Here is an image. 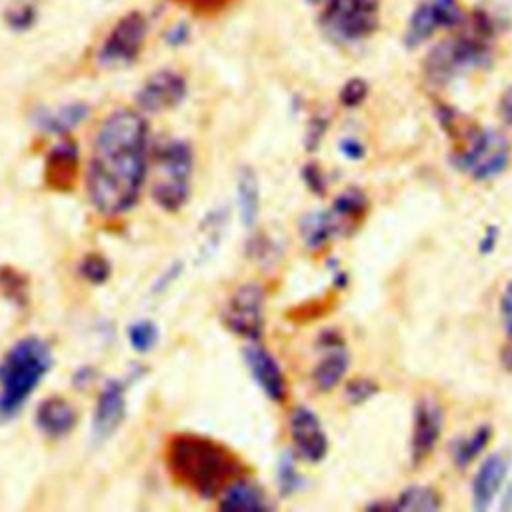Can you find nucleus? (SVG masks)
<instances>
[{"instance_id": "obj_1", "label": "nucleus", "mask_w": 512, "mask_h": 512, "mask_svg": "<svg viewBox=\"0 0 512 512\" xmlns=\"http://www.w3.org/2000/svg\"><path fill=\"white\" fill-rule=\"evenodd\" d=\"M148 170V124L136 110H116L98 128L88 166V196L104 216L134 206Z\"/></svg>"}, {"instance_id": "obj_2", "label": "nucleus", "mask_w": 512, "mask_h": 512, "mask_svg": "<svg viewBox=\"0 0 512 512\" xmlns=\"http://www.w3.org/2000/svg\"><path fill=\"white\" fill-rule=\"evenodd\" d=\"M166 460L172 476L202 498H214L242 472L240 460L230 450L194 434L174 436Z\"/></svg>"}, {"instance_id": "obj_3", "label": "nucleus", "mask_w": 512, "mask_h": 512, "mask_svg": "<svg viewBox=\"0 0 512 512\" xmlns=\"http://www.w3.org/2000/svg\"><path fill=\"white\" fill-rule=\"evenodd\" d=\"M494 32V18L488 12L476 10L468 32L450 36L430 50L424 60L426 78L438 86H444L476 68L490 64Z\"/></svg>"}, {"instance_id": "obj_4", "label": "nucleus", "mask_w": 512, "mask_h": 512, "mask_svg": "<svg viewBox=\"0 0 512 512\" xmlns=\"http://www.w3.org/2000/svg\"><path fill=\"white\" fill-rule=\"evenodd\" d=\"M52 364L50 346L36 336L18 340L0 362V418H12Z\"/></svg>"}, {"instance_id": "obj_5", "label": "nucleus", "mask_w": 512, "mask_h": 512, "mask_svg": "<svg viewBox=\"0 0 512 512\" xmlns=\"http://www.w3.org/2000/svg\"><path fill=\"white\" fill-rule=\"evenodd\" d=\"M152 198L162 210L176 212L186 204L192 176V148L184 140H170L156 150L154 156Z\"/></svg>"}, {"instance_id": "obj_6", "label": "nucleus", "mask_w": 512, "mask_h": 512, "mask_svg": "<svg viewBox=\"0 0 512 512\" xmlns=\"http://www.w3.org/2000/svg\"><path fill=\"white\" fill-rule=\"evenodd\" d=\"M378 24V0H328L320 16L322 30L342 44H354L372 36Z\"/></svg>"}, {"instance_id": "obj_7", "label": "nucleus", "mask_w": 512, "mask_h": 512, "mask_svg": "<svg viewBox=\"0 0 512 512\" xmlns=\"http://www.w3.org/2000/svg\"><path fill=\"white\" fill-rule=\"evenodd\" d=\"M510 162L508 138L496 130H474L456 164L474 180H490L504 172Z\"/></svg>"}, {"instance_id": "obj_8", "label": "nucleus", "mask_w": 512, "mask_h": 512, "mask_svg": "<svg viewBox=\"0 0 512 512\" xmlns=\"http://www.w3.org/2000/svg\"><path fill=\"white\" fill-rule=\"evenodd\" d=\"M464 24V12L458 0H420L406 24V48H418L442 28H458Z\"/></svg>"}, {"instance_id": "obj_9", "label": "nucleus", "mask_w": 512, "mask_h": 512, "mask_svg": "<svg viewBox=\"0 0 512 512\" xmlns=\"http://www.w3.org/2000/svg\"><path fill=\"white\" fill-rule=\"evenodd\" d=\"M146 30V18L140 12H128L122 16L98 50V64L104 68H116L134 62L146 40Z\"/></svg>"}, {"instance_id": "obj_10", "label": "nucleus", "mask_w": 512, "mask_h": 512, "mask_svg": "<svg viewBox=\"0 0 512 512\" xmlns=\"http://www.w3.org/2000/svg\"><path fill=\"white\" fill-rule=\"evenodd\" d=\"M262 306H264V292L258 284H244L240 286L230 302L226 304L224 310V324L228 326L230 332L258 340L264 328V316H262Z\"/></svg>"}, {"instance_id": "obj_11", "label": "nucleus", "mask_w": 512, "mask_h": 512, "mask_svg": "<svg viewBox=\"0 0 512 512\" xmlns=\"http://www.w3.org/2000/svg\"><path fill=\"white\" fill-rule=\"evenodd\" d=\"M186 98V80L174 70H158L136 94V102L144 112H164L178 106Z\"/></svg>"}, {"instance_id": "obj_12", "label": "nucleus", "mask_w": 512, "mask_h": 512, "mask_svg": "<svg viewBox=\"0 0 512 512\" xmlns=\"http://www.w3.org/2000/svg\"><path fill=\"white\" fill-rule=\"evenodd\" d=\"M288 424L298 454L308 462H320L326 456L328 440L318 416L310 408L298 406L290 412Z\"/></svg>"}, {"instance_id": "obj_13", "label": "nucleus", "mask_w": 512, "mask_h": 512, "mask_svg": "<svg viewBox=\"0 0 512 512\" xmlns=\"http://www.w3.org/2000/svg\"><path fill=\"white\" fill-rule=\"evenodd\" d=\"M244 358L248 364V370L256 384L262 388V392L272 400V402H284L286 398V378L274 360V356L258 346L250 344L244 348Z\"/></svg>"}, {"instance_id": "obj_14", "label": "nucleus", "mask_w": 512, "mask_h": 512, "mask_svg": "<svg viewBox=\"0 0 512 512\" xmlns=\"http://www.w3.org/2000/svg\"><path fill=\"white\" fill-rule=\"evenodd\" d=\"M126 414V392L124 384L118 380H110L96 402L94 410V422H92V432L96 440H106L110 438L118 426L122 424Z\"/></svg>"}, {"instance_id": "obj_15", "label": "nucleus", "mask_w": 512, "mask_h": 512, "mask_svg": "<svg viewBox=\"0 0 512 512\" xmlns=\"http://www.w3.org/2000/svg\"><path fill=\"white\" fill-rule=\"evenodd\" d=\"M442 430V410L430 398H420L414 410L412 460L422 462L436 446Z\"/></svg>"}, {"instance_id": "obj_16", "label": "nucleus", "mask_w": 512, "mask_h": 512, "mask_svg": "<svg viewBox=\"0 0 512 512\" xmlns=\"http://www.w3.org/2000/svg\"><path fill=\"white\" fill-rule=\"evenodd\" d=\"M508 472V460L502 454H492L488 456L472 482V500L476 510H486L494 502L496 494L500 492L504 478Z\"/></svg>"}, {"instance_id": "obj_17", "label": "nucleus", "mask_w": 512, "mask_h": 512, "mask_svg": "<svg viewBox=\"0 0 512 512\" xmlns=\"http://www.w3.org/2000/svg\"><path fill=\"white\" fill-rule=\"evenodd\" d=\"M36 426L50 438H62L76 426V410L60 396L46 398L38 404Z\"/></svg>"}, {"instance_id": "obj_18", "label": "nucleus", "mask_w": 512, "mask_h": 512, "mask_svg": "<svg viewBox=\"0 0 512 512\" xmlns=\"http://www.w3.org/2000/svg\"><path fill=\"white\" fill-rule=\"evenodd\" d=\"M78 164V150L74 142H60L46 160V180L56 190H66L74 182Z\"/></svg>"}, {"instance_id": "obj_19", "label": "nucleus", "mask_w": 512, "mask_h": 512, "mask_svg": "<svg viewBox=\"0 0 512 512\" xmlns=\"http://www.w3.org/2000/svg\"><path fill=\"white\" fill-rule=\"evenodd\" d=\"M348 368V354L344 352L342 344L338 338H328L326 340V354L324 358L316 364L314 368V384L320 390H332L344 376Z\"/></svg>"}, {"instance_id": "obj_20", "label": "nucleus", "mask_w": 512, "mask_h": 512, "mask_svg": "<svg viewBox=\"0 0 512 512\" xmlns=\"http://www.w3.org/2000/svg\"><path fill=\"white\" fill-rule=\"evenodd\" d=\"M238 190V212L244 228H254L260 212V186L252 168L244 166L236 180Z\"/></svg>"}, {"instance_id": "obj_21", "label": "nucleus", "mask_w": 512, "mask_h": 512, "mask_svg": "<svg viewBox=\"0 0 512 512\" xmlns=\"http://www.w3.org/2000/svg\"><path fill=\"white\" fill-rule=\"evenodd\" d=\"M266 506H268L266 498L258 490V486H254L244 478H236L226 488L220 500L222 510H264Z\"/></svg>"}, {"instance_id": "obj_22", "label": "nucleus", "mask_w": 512, "mask_h": 512, "mask_svg": "<svg viewBox=\"0 0 512 512\" xmlns=\"http://www.w3.org/2000/svg\"><path fill=\"white\" fill-rule=\"evenodd\" d=\"M88 114V108L84 104H68L58 108L56 112H44L38 116V126L52 134H64L72 128H76Z\"/></svg>"}, {"instance_id": "obj_23", "label": "nucleus", "mask_w": 512, "mask_h": 512, "mask_svg": "<svg viewBox=\"0 0 512 512\" xmlns=\"http://www.w3.org/2000/svg\"><path fill=\"white\" fill-rule=\"evenodd\" d=\"M340 228L336 214H326V212H314L302 218L300 230L302 238L310 248H320L332 234H336Z\"/></svg>"}, {"instance_id": "obj_24", "label": "nucleus", "mask_w": 512, "mask_h": 512, "mask_svg": "<svg viewBox=\"0 0 512 512\" xmlns=\"http://www.w3.org/2000/svg\"><path fill=\"white\" fill-rule=\"evenodd\" d=\"M488 440H490V428H488V426H482V428H478L472 436L458 440V442L454 444V448H452V456H454L456 466H458V468L468 466V464L484 450V446L488 444Z\"/></svg>"}, {"instance_id": "obj_25", "label": "nucleus", "mask_w": 512, "mask_h": 512, "mask_svg": "<svg viewBox=\"0 0 512 512\" xmlns=\"http://www.w3.org/2000/svg\"><path fill=\"white\" fill-rule=\"evenodd\" d=\"M394 506L400 508V510H424V512H430V510H438L440 508V498H438V494L432 488L410 486V488H406L398 496Z\"/></svg>"}, {"instance_id": "obj_26", "label": "nucleus", "mask_w": 512, "mask_h": 512, "mask_svg": "<svg viewBox=\"0 0 512 512\" xmlns=\"http://www.w3.org/2000/svg\"><path fill=\"white\" fill-rule=\"evenodd\" d=\"M128 340H130V346L144 354L148 350H152L158 342V328L154 322H148V320H140V322H134L128 330Z\"/></svg>"}, {"instance_id": "obj_27", "label": "nucleus", "mask_w": 512, "mask_h": 512, "mask_svg": "<svg viewBox=\"0 0 512 512\" xmlns=\"http://www.w3.org/2000/svg\"><path fill=\"white\" fill-rule=\"evenodd\" d=\"M78 272L82 278H86L92 284L106 282L110 276V262L100 254H88L78 266Z\"/></svg>"}, {"instance_id": "obj_28", "label": "nucleus", "mask_w": 512, "mask_h": 512, "mask_svg": "<svg viewBox=\"0 0 512 512\" xmlns=\"http://www.w3.org/2000/svg\"><path fill=\"white\" fill-rule=\"evenodd\" d=\"M302 484V478L294 466V460L290 454H284L278 462V488L284 496H290L292 492H296Z\"/></svg>"}, {"instance_id": "obj_29", "label": "nucleus", "mask_w": 512, "mask_h": 512, "mask_svg": "<svg viewBox=\"0 0 512 512\" xmlns=\"http://www.w3.org/2000/svg\"><path fill=\"white\" fill-rule=\"evenodd\" d=\"M368 96V84L362 78H350L340 90V102L348 108L362 104Z\"/></svg>"}, {"instance_id": "obj_30", "label": "nucleus", "mask_w": 512, "mask_h": 512, "mask_svg": "<svg viewBox=\"0 0 512 512\" xmlns=\"http://www.w3.org/2000/svg\"><path fill=\"white\" fill-rule=\"evenodd\" d=\"M364 206H366L364 196L356 190H348L342 196H338V200L334 202V214L336 216H352V214L364 210Z\"/></svg>"}, {"instance_id": "obj_31", "label": "nucleus", "mask_w": 512, "mask_h": 512, "mask_svg": "<svg viewBox=\"0 0 512 512\" xmlns=\"http://www.w3.org/2000/svg\"><path fill=\"white\" fill-rule=\"evenodd\" d=\"M374 392H376V386H374V382H370V380H354V382H350L348 388H346V396H348L350 402H364V400H368Z\"/></svg>"}, {"instance_id": "obj_32", "label": "nucleus", "mask_w": 512, "mask_h": 512, "mask_svg": "<svg viewBox=\"0 0 512 512\" xmlns=\"http://www.w3.org/2000/svg\"><path fill=\"white\" fill-rule=\"evenodd\" d=\"M500 312H502V324L508 336H512V282L506 284L502 298H500Z\"/></svg>"}, {"instance_id": "obj_33", "label": "nucleus", "mask_w": 512, "mask_h": 512, "mask_svg": "<svg viewBox=\"0 0 512 512\" xmlns=\"http://www.w3.org/2000/svg\"><path fill=\"white\" fill-rule=\"evenodd\" d=\"M304 180L308 182V186L316 192V194H322V190H324V178H322V172L314 166V164H308L306 168H304Z\"/></svg>"}, {"instance_id": "obj_34", "label": "nucleus", "mask_w": 512, "mask_h": 512, "mask_svg": "<svg viewBox=\"0 0 512 512\" xmlns=\"http://www.w3.org/2000/svg\"><path fill=\"white\" fill-rule=\"evenodd\" d=\"M340 150H342V154H344L346 158H350V160H358V158L364 156V146H362L356 138H344V140L340 142Z\"/></svg>"}, {"instance_id": "obj_35", "label": "nucleus", "mask_w": 512, "mask_h": 512, "mask_svg": "<svg viewBox=\"0 0 512 512\" xmlns=\"http://www.w3.org/2000/svg\"><path fill=\"white\" fill-rule=\"evenodd\" d=\"M500 116L504 118L506 124L512 126V84L504 90V94L500 98Z\"/></svg>"}, {"instance_id": "obj_36", "label": "nucleus", "mask_w": 512, "mask_h": 512, "mask_svg": "<svg viewBox=\"0 0 512 512\" xmlns=\"http://www.w3.org/2000/svg\"><path fill=\"white\" fill-rule=\"evenodd\" d=\"M186 38H188V26H186V24H178V26H174V28L168 32V36H166V40H168L172 46L184 44V42H186Z\"/></svg>"}, {"instance_id": "obj_37", "label": "nucleus", "mask_w": 512, "mask_h": 512, "mask_svg": "<svg viewBox=\"0 0 512 512\" xmlns=\"http://www.w3.org/2000/svg\"><path fill=\"white\" fill-rule=\"evenodd\" d=\"M324 128H326V122L320 120V118H316V120L310 124V132H308V146H310V148H314V146L318 144V140H320L322 134H324Z\"/></svg>"}, {"instance_id": "obj_38", "label": "nucleus", "mask_w": 512, "mask_h": 512, "mask_svg": "<svg viewBox=\"0 0 512 512\" xmlns=\"http://www.w3.org/2000/svg\"><path fill=\"white\" fill-rule=\"evenodd\" d=\"M496 236H498V232H496L494 228H488L484 240L480 242V250H482V252H490V250L496 246Z\"/></svg>"}, {"instance_id": "obj_39", "label": "nucleus", "mask_w": 512, "mask_h": 512, "mask_svg": "<svg viewBox=\"0 0 512 512\" xmlns=\"http://www.w3.org/2000/svg\"><path fill=\"white\" fill-rule=\"evenodd\" d=\"M186 2H190L192 6H196V8H216V6H220V4H224L226 0H186Z\"/></svg>"}, {"instance_id": "obj_40", "label": "nucleus", "mask_w": 512, "mask_h": 512, "mask_svg": "<svg viewBox=\"0 0 512 512\" xmlns=\"http://www.w3.org/2000/svg\"><path fill=\"white\" fill-rule=\"evenodd\" d=\"M308 2H312V4H316V2H322V0H308Z\"/></svg>"}]
</instances>
